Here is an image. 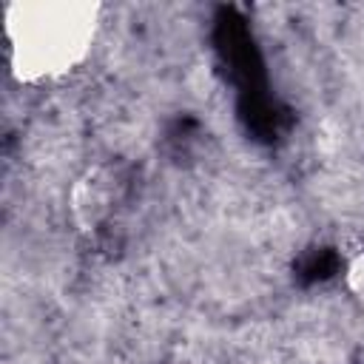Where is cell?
Returning a JSON list of instances; mask_svg holds the SVG:
<instances>
[{
	"mask_svg": "<svg viewBox=\"0 0 364 364\" xmlns=\"http://www.w3.org/2000/svg\"><path fill=\"white\" fill-rule=\"evenodd\" d=\"M347 287L358 296V301L364 304V250L355 253L347 264Z\"/></svg>",
	"mask_w": 364,
	"mask_h": 364,
	"instance_id": "2",
	"label": "cell"
},
{
	"mask_svg": "<svg viewBox=\"0 0 364 364\" xmlns=\"http://www.w3.org/2000/svg\"><path fill=\"white\" fill-rule=\"evenodd\" d=\"M97 26L88 3H11L6 6V37L17 80H43L82 60Z\"/></svg>",
	"mask_w": 364,
	"mask_h": 364,
	"instance_id": "1",
	"label": "cell"
}]
</instances>
